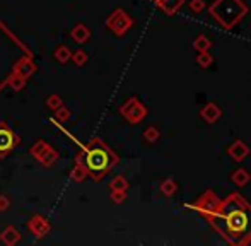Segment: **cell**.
<instances>
[{
    "label": "cell",
    "instance_id": "1",
    "mask_svg": "<svg viewBox=\"0 0 251 246\" xmlns=\"http://www.w3.org/2000/svg\"><path fill=\"white\" fill-rule=\"evenodd\" d=\"M207 223L228 245L245 246L251 238V203L239 193H231L221 200L217 212Z\"/></svg>",
    "mask_w": 251,
    "mask_h": 246
},
{
    "label": "cell",
    "instance_id": "2",
    "mask_svg": "<svg viewBox=\"0 0 251 246\" xmlns=\"http://www.w3.org/2000/svg\"><path fill=\"white\" fill-rule=\"evenodd\" d=\"M250 12V7L243 0H214L208 5V14L224 29H232Z\"/></svg>",
    "mask_w": 251,
    "mask_h": 246
},
{
    "label": "cell",
    "instance_id": "3",
    "mask_svg": "<svg viewBox=\"0 0 251 246\" xmlns=\"http://www.w3.org/2000/svg\"><path fill=\"white\" fill-rule=\"evenodd\" d=\"M118 162V157L99 140H94L86 154V166L96 179L103 178Z\"/></svg>",
    "mask_w": 251,
    "mask_h": 246
},
{
    "label": "cell",
    "instance_id": "4",
    "mask_svg": "<svg viewBox=\"0 0 251 246\" xmlns=\"http://www.w3.org/2000/svg\"><path fill=\"white\" fill-rule=\"evenodd\" d=\"M219 203H221V199L217 197V193H215L214 190H205L197 202L188 205V209L195 210V212H198L200 216H204L205 219L208 221L215 212H217Z\"/></svg>",
    "mask_w": 251,
    "mask_h": 246
},
{
    "label": "cell",
    "instance_id": "5",
    "mask_svg": "<svg viewBox=\"0 0 251 246\" xmlns=\"http://www.w3.org/2000/svg\"><path fill=\"white\" fill-rule=\"evenodd\" d=\"M120 113L128 120L132 125L135 123H140L142 120L147 116V108L138 101L137 98H130L123 106L120 108Z\"/></svg>",
    "mask_w": 251,
    "mask_h": 246
},
{
    "label": "cell",
    "instance_id": "6",
    "mask_svg": "<svg viewBox=\"0 0 251 246\" xmlns=\"http://www.w3.org/2000/svg\"><path fill=\"white\" fill-rule=\"evenodd\" d=\"M106 24H108L110 29H113V33H116L118 36H123V34L127 33L132 26H134V19H132L125 10L118 9L111 14V17L108 19Z\"/></svg>",
    "mask_w": 251,
    "mask_h": 246
},
{
    "label": "cell",
    "instance_id": "7",
    "mask_svg": "<svg viewBox=\"0 0 251 246\" xmlns=\"http://www.w3.org/2000/svg\"><path fill=\"white\" fill-rule=\"evenodd\" d=\"M200 116H202V120H205L208 125H214V123H217L219 120H221V116H222V110L219 108L215 103H212V101H208L207 105L202 108V112H200Z\"/></svg>",
    "mask_w": 251,
    "mask_h": 246
},
{
    "label": "cell",
    "instance_id": "8",
    "mask_svg": "<svg viewBox=\"0 0 251 246\" xmlns=\"http://www.w3.org/2000/svg\"><path fill=\"white\" fill-rule=\"evenodd\" d=\"M228 154L234 159L236 162H241L245 161L246 157L250 156V147L246 145V142L243 140H234L228 149Z\"/></svg>",
    "mask_w": 251,
    "mask_h": 246
},
{
    "label": "cell",
    "instance_id": "9",
    "mask_svg": "<svg viewBox=\"0 0 251 246\" xmlns=\"http://www.w3.org/2000/svg\"><path fill=\"white\" fill-rule=\"evenodd\" d=\"M16 144L14 134L5 127H0V154H7Z\"/></svg>",
    "mask_w": 251,
    "mask_h": 246
},
{
    "label": "cell",
    "instance_id": "10",
    "mask_svg": "<svg viewBox=\"0 0 251 246\" xmlns=\"http://www.w3.org/2000/svg\"><path fill=\"white\" fill-rule=\"evenodd\" d=\"M231 181L234 183V185L238 186V188H245V186L251 181L250 171H248V169H245V168L236 169V171L231 175Z\"/></svg>",
    "mask_w": 251,
    "mask_h": 246
},
{
    "label": "cell",
    "instance_id": "11",
    "mask_svg": "<svg viewBox=\"0 0 251 246\" xmlns=\"http://www.w3.org/2000/svg\"><path fill=\"white\" fill-rule=\"evenodd\" d=\"M158 5L164 10L166 16H174L184 5V0H161Z\"/></svg>",
    "mask_w": 251,
    "mask_h": 246
},
{
    "label": "cell",
    "instance_id": "12",
    "mask_svg": "<svg viewBox=\"0 0 251 246\" xmlns=\"http://www.w3.org/2000/svg\"><path fill=\"white\" fill-rule=\"evenodd\" d=\"M193 48L197 50V53H198V51H208L212 48V41L208 40V38L205 36V34H200V36L195 38Z\"/></svg>",
    "mask_w": 251,
    "mask_h": 246
},
{
    "label": "cell",
    "instance_id": "13",
    "mask_svg": "<svg viewBox=\"0 0 251 246\" xmlns=\"http://www.w3.org/2000/svg\"><path fill=\"white\" fill-rule=\"evenodd\" d=\"M161 193H164L166 197H173L174 193L178 192V185H176V181H174L173 178H167V179H164V181L161 183Z\"/></svg>",
    "mask_w": 251,
    "mask_h": 246
},
{
    "label": "cell",
    "instance_id": "14",
    "mask_svg": "<svg viewBox=\"0 0 251 246\" xmlns=\"http://www.w3.org/2000/svg\"><path fill=\"white\" fill-rule=\"evenodd\" d=\"M197 64L200 65L202 68H208L212 64H214V57H212L208 51H198L197 55Z\"/></svg>",
    "mask_w": 251,
    "mask_h": 246
},
{
    "label": "cell",
    "instance_id": "15",
    "mask_svg": "<svg viewBox=\"0 0 251 246\" xmlns=\"http://www.w3.org/2000/svg\"><path fill=\"white\" fill-rule=\"evenodd\" d=\"M144 138L147 142H151V144H154V142H158L159 138H161V132L156 127H149V128H145V132H144Z\"/></svg>",
    "mask_w": 251,
    "mask_h": 246
},
{
    "label": "cell",
    "instance_id": "16",
    "mask_svg": "<svg viewBox=\"0 0 251 246\" xmlns=\"http://www.w3.org/2000/svg\"><path fill=\"white\" fill-rule=\"evenodd\" d=\"M110 188H111V190H121V192H127L128 181L123 178V176H116V178H114L113 181H111Z\"/></svg>",
    "mask_w": 251,
    "mask_h": 246
},
{
    "label": "cell",
    "instance_id": "17",
    "mask_svg": "<svg viewBox=\"0 0 251 246\" xmlns=\"http://www.w3.org/2000/svg\"><path fill=\"white\" fill-rule=\"evenodd\" d=\"M74 38L79 41V43H84V41L89 38V29L86 26H77L74 29Z\"/></svg>",
    "mask_w": 251,
    "mask_h": 246
},
{
    "label": "cell",
    "instance_id": "18",
    "mask_svg": "<svg viewBox=\"0 0 251 246\" xmlns=\"http://www.w3.org/2000/svg\"><path fill=\"white\" fill-rule=\"evenodd\" d=\"M188 7L191 9V12H195V14H200V12H204L205 10V2L204 0H190L188 2Z\"/></svg>",
    "mask_w": 251,
    "mask_h": 246
},
{
    "label": "cell",
    "instance_id": "19",
    "mask_svg": "<svg viewBox=\"0 0 251 246\" xmlns=\"http://www.w3.org/2000/svg\"><path fill=\"white\" fill-rule=\"evenodd\" d=\"M17 240H19V233H17L16 229H12V227H9V229L5 231V234H3V241L9 245H14Z\"/></svg>",
    "mask_w": 251,
    "mask_h": 246
},
{
    "label": "cell",
    "instance_id": "20",
    "mask_svg": "<svg viewBox=\"0 0 251 246\" xmlns=\"http://www.w3.org/2000/svg\"><path fill=\"white\" fill-rule=\"evenodd\" d=\"M111 192H113V193H111V200H113V202L121 203L125 199H127V193L121 192V190H111Z\"/></svg>",
    "mask_w": 251,
    "mask_h": 246
},
{
    "label": "cell",
    "instance_id": "21",
    "mask_svg": "<svg viewBox=\"0 0 251 246\" xmlns=\"http://www.w3.org/2000/svg\"><path fill=\"white\" fill-rule=\"evenodd\" d=\"M84 176H86V168H84V166H77L75 171L72 173V178H74L75 181H81V179H84Z\"/></svg>",
    "mask_w": 251,
    "mask_h": 246
},
{
    "label": "cell",
    "instance_id": "22",
    "mask_svg": "<svg viewBox=\"0 0 251 246\" xmlns=\"http://www.w3.org/2000/svg\"><path fill=\"white\" fill-rule=\"evenodd\" d=\"M55 55H57V58H58L60 62H67V58L70 57V53H68L67 48H58L57 53H55Z\"/></svg>",
    "mask_w": 251,
    "mask_h": 246
},
{
    "label": "cell",
    "instance_id": "23",
    "mask_svg": "<svg viewBox=\"0 0 251 246\" xmlns=\"http://www.w3.org/2000/svg\"><path fill=\"white\" fill-rule=\"evenodd\" d=\"M86 60H87V58H86V53H82V51H77V53H75V62H77L79 65H82Z\"/></svg>",
    "mask_w": 251,
    "mask_h": 246
},
{
    "label": "cell",
    "instance_id": "24",
    "mask_svg": "<svg viewBox=\"0 0 251 246\" xmlns=\"http://www.w3.org/2000/svg\"><path fill=\"white\" fill-rule=\"evenodd\" d=\"M50 106H51V108H57V106H60V99H58V96H51Z\"/></svg>",
    "mask_w": 251,
    "mask_h": 246
},
{
    "label": "cell",
    "instance_id": "25",
    "mask_svg": "<svg viewBox=\"0 0 251 246\" xmlns=\"http://www.w3.org/2000/svg\"><path fill=\"white\" fill-rule=\"evenodd\" d=\"M7 205H9V202H7V199H3V197H0V210H5Z\"/></svg>",
    "mask_w": 251,
    "mask_h": 246
},
{
    "label": "cell",
    "instance_id": "26",
    "mask_svg": "<svg viewBox=\"0 0 251 246\" xmlns=\"http://www.w3.org/2000/svg\"><path fill=\"white\" fill-rule=\"evenodd\" d=\"M154 2H156V3H159V2H161V0H154Z\"/></svg>",
    "mask_w": 251,
    "mask_h": 246
}]
</instances>
